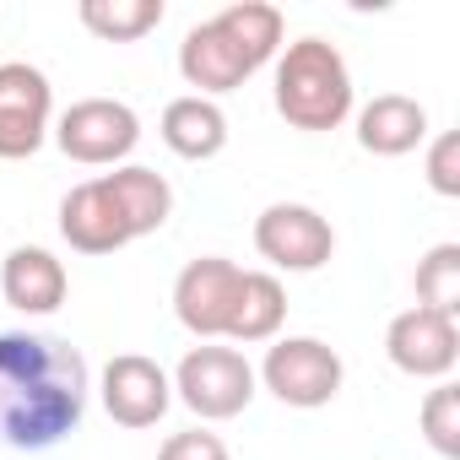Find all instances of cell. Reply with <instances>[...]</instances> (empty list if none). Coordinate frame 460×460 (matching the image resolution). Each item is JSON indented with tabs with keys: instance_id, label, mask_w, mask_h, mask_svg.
I'll use <instances>...</instances> for the list:
<instances>
[{
	"instance_id": "13",
	"label": "cell",
	"mask_w": 460,
	"mask_h": 460,
	"mask_svg": "<svg viewBox=\"0 0 460 460\" xmlns=\"http://www.w3.org/2000/svg\"><path fill=\"white\" fill-rule=\"evenodd\" d=\"M0 293H6V304L17 314H55L66 304V293H71V277L49 250L22 244V250L6 255V266H0Z\"/></svg>"
},
{
	"instance_id": "20",
	"label": "cell",
	"mask_w": 460,
	"mask_h": 460,
	"mask_svg": "<svg viewBox=\"0 0 460 460\" xmlns=\"http://www.w3.org/2000/svg\"><path fill=\"white\" fill-rule=\"evenodd\" d=\"M157 460H234V455H227V444H222L217 433L184 428V433H168V438H163Z\"/></svg>"
},
{
	"instance_id": "3",
	"label": "cell",
	"mask_w": 460,
	"mask_h": 460,
	"mask_svg": "<svg viewBox=\"0 0 460 460\" xmlns=\"http://www.w3.org/2000/svg\"><path fill=\"white\" fill-rule=\"evenodd\" d=\"M282 12L266 0H234L211 22H195L179 44V76L200 87V98L244 87L277 49H282Z\"/></svg>"
},
{
	"instance_id": "14",
	"label": "cell",
	"mask_w": 460,
	"mask_h": 460,
	"mask_svg": "<svg viewBox=\"0 0 460 460\" xmlns=\"http://www.w3.org/2000/svg\"><path fill=\"white\" fill-rule=\"evenodd\" d=\"M428 141V109L406 93H379L358 114V146L374 157H406Z\"/></svg>"
},
{
	"instance_id": "11",
	"label": "cell",
	"mask_w": 460,
	"mask_h": 460,
	"mask_svg": "<svg viewBox=\"0 0 460 460\" xmlns=\"http://www.w3.org/2000/svg\"><path fill=\"white\" fill-rule=\"evenodd\" d=\"M98 395H103V411L119 422V428H157L163 411L173 406V379L157 358H141V352H119L109 358L103 379H98Z\"/></svg>"
},
{
	"instance_id": "6",
	"label": "cell",
	"mask_w": 460,
	"mask_h": 460,
	"mask_svg": "<svg viewBox=\"0 0 460 460\" xmlns=\"http://www.w3.org/2000/svg\"><path fill=\"white\" fill-rule=\"evenodd\" d=\"M261 379H266V390H271L282 406L314 411V406H331V401L341 395L347 368H341L336 347H325L320 336H282L277 347H266Z\"/></svg>"
},
{
	"instance_id": "5",
	"label": "cell",
	"mask_w": 460,
	"mask_h": 460,
	"mask_svg": "<svg viewBox=\"0 0 460 460\" xmlns=\"http://www.w3.org/2000/svg\"><path fill=\"white\" fill-rule=\"evenodd\" d=\"M173 395L200 422H227L255 401V368L239 347H190L173 368Z\"/></svg>"
},
{
	"instance_id": "9",
	"label": "cell",
	"mask_w": 460,
	"mask_h": 460,
	"mask_svg": "<svg viewBox=\"0 0 460 460\" xmlns=\"http://www.w3.org/2000/svg\"><path fill=\"white\" fill-rule=\"evenodd\" d=\"M255 250L277 271H320L336 255L331 222L304 200H277L255 217Z\"/></svg>"
},
{
	"instance_id": "21",
	"label": "cell",
	"mask_w": 460,
	"mask_h": 460,
	"mask_svg": "<svg viewBox=\"0 0 460 460\" xmlns=\"http://www.w3.org/2000/svg\"><path fill=\"white\" fill-rule=\"evenodd\" d=\"M428 184L438 195H460V136L444 130L433 146H428Z\"/></svg>"
},
{
	"instance_id": "4",
	"label": "cell",
	"mask_w": 460,
	"mask_h": 460,
	"mask_svg": "<svg viewBox=\"0 0 460 460\" xmlns=\"http://www.w3.org/2000/svg\"><path fill=\"white\" fill-rule=\"evenodd\" d=\"M277 114L293 130H336L352 114V71L336 44L325 39H298L277 60Z\"/></svg>"
},
{
	"instance_id": "7",
	"label": "cell",
	"mask_w": 460,
	"mask_h": 460,
	"mask_svg": "<svg viewBox=\"0 0 460 460\" xmlns=\"http://www.w3.org/2000/svg\"><path fill=\"white\" fill-rule=\"evenodd\" d=\"M55 141L71 163H87V168H109V163H125L141 141V119L130 103L119 98H82L71 103L60 119H55Z\"/></svg>"
},
{
	"instance_id": "12",
	"label": "cell",
	"mask_w": 460,
	"mask_h": 460,
	"mask_svg": "<svg viewBox=\"0 0 460 460\" xmlns=\"http://www.w3.org/2000/svg\"><path fill=\"white\" fill-rule=\"evenodd\" d=\"M385 352L401 374L411 379H449V368L460 363V325L449 314H433V309H406L390 320L385 331Z\"/></svg>"
},
{
	"instance_id": "2",
	"label": "cell",
	"mask_w": 460,
	"mask_h": 460,
	"mask_svg": "<svg viewBox=\"0 0 460 460\" xmlns=\"http://www.w3.org/2000/svg\"><path fill=\"white\" fill-rule=\"evenodd\" d=\"M173 211V190L157 168L125 163L114 173H98L87 184H76L60 200V239L76 255H114L168 222Z\"/></svg>"
},
{
	"instance_id": "17",
	"label": "cell",
	"mask_w": 460,
	"mask_h": 460,
	"mask_svg": "<svg viewBox=\"0 0 460 460\" xmlns=\"http://www.w3.org/2000/svg\"><path fill=\"white\" fill-rule=\"evenodd\" d=\"M163 0H82V28L109 44H136L163 22Z\"/></svg>"
},
{
	"instance_id": "19",
	"label": "cell",
	"mask_w": 460,
	"mask_h": 460,
	"mask_svg": "<svg viewBox=\"0 0 460 460\" xmlns=\"http://www.w3.org/2000/svg\"><path fill=\"white\" fill-rule=\"evenodd\" d=\"M422 433H428V444L444 460L460 455V390L455 385H433L428 390V401H422Z\"/></svg>"
},
{
	"instance_id": "10",
	"label": "cell",
	"mask_w": 460,
	"mask_h": 460,
	"mask_svg": "<svg viewBox=\"0 0 460 460\" xmlns=\"http://www.w3.org/2000/svg\"><path fill=\"white\" fill-rule=\"evenodd\" d=\"M239 282H244V266L222 261V255H200L179 271L173 282V314L190 336L200 341H217L227 336V320H234V304H239Z\"/></svg>"
},
{
	"instance_id": "15",
	"label": "cell",
	"mask_w": 460,
	"mask_h": 460,
	"mask_svg": "<svg viewBox=\"0 0 460 460\" xmlns=\"http://www.w3.org/2000/svg\"><path fill=\"white\" fill-rule=\"evenodd\" d=\"M163 141L173 157H190V163H206L227 146V114L217 109V98H200V93H184L163 109Z\"/></svg>"
},
{
	"instance_id": "8",
	"label": "cell",
	"mask_w": 460,
	"mask_h": 460,
	"mask_svg": "<svg viewBox=\"0 0 460 460\" xmlns=\"http://www.w3.org/2000/svg\"><path fill=\"white\" fill-rule=\"evenodd\" d=\"M49 119H55L49 76L28 60H6L0 66V157L6 163L33 157L49 141Z\"/></svg>"
},
{
	"instance_id": "1",
	"label": "cell",
	"mask_w": 460,
	"mask_h": 460,
	"mask_svg": "<svg viewBox=\"0 0 460 460\" xmlns=\"http://www.w3.org/2000/svg\"><path fill=\"white\" fill-rule=\"evenodd\" d=\"M87 390V358L66 336H0V444L6 449H55L82 428Z\"/></svg>"
},
{
	"instance_id": "18",
	"label": "cell",
	"mask_w": 460,
	"mask_h": 460,
	"mask_svg": "<svg viewBox=\"0 0 460 460\" xmlns=\"http://www.w3.org/2000/svg\"><path fill=\"white\" fill-rule=\"evenodd\" d=\"M417 309L460 314V244H433L417 261Z\"/></svg>"
},
{
	"instance_id": "16",
	"label": "cell",
	"mask_w": 460,
	"mask_h": 460,
	"mask_svg": "<svg viewBox=\"0 0 460 460\" xmlns=\"http://www.w3.org/2000/svg\"><path fill=\"white\" fill-rule=\"evenodd\" d=\"M282 320H288V293H282V282H277L271 271H244L234 320H227V341H244V347L277 341Z\"/></svg>"
}]
</instances>
